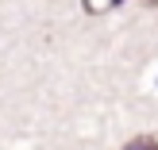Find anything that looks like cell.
I'll use <instances>...</instances> for the list:
<instances>
[{
  "label": "cell",
  "mask_w": 158,
  "mask_h": 150,
  "mask_svg": "<svg viewBox=\"0 0 158 150\" xmlns=\"http://www.w3.org/2000/svg\"><path fill=\"white\" fill-rule=\"evenodd\" d=\"M85 4V12L89 15H100V12H112L116 4H123V0H81Z\"/></svg>",
  "instance_id": "obj_2"
},
{
  "label": "cell",
  "mask_w": 158,
  "mask_h": 150,
  "mask_svg": "<svg viewBox=\"0 0 158 150\" xmlns=\"http://www.w3.org/2000/svg\"><path fill=\"white\" fill-rule=\"evenodd\" d=\"M120 150H158V139L154 135H135L131 143H123Z\"/></svg>",
  "instance_id": "obj_1"
}]
</instances>
